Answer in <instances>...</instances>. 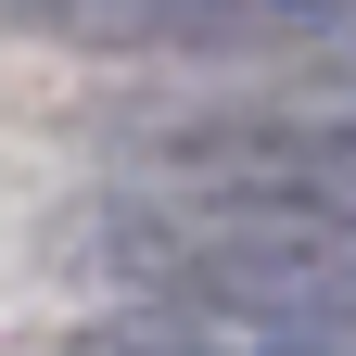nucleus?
Here are the masks:
<instances>
[{
    "label": "nucleus",
    "instance_id": "obj_1",
    "mask_svg": "<svg viewBox=\"0 0 356 356\" xmlns=\"http://www.w3.org/2000/svg\"><path fill=\"white\" fill-rule=\"evenodd\" d=\"M76 267L115 305H254V318H356V204H216L115 191L89 204Z\"/></svg>",
    "mask_w": 356,
    "mask_h": 356
},
{
    "label": "nucleus",
    "instance_id": "obj_2",
    "mask_svg": "<svg viewBox=\"0 0 356 356\" xmlns=\"http://www.w3.org/2000/svg\"><path fill=\"white\" fill-rule=\"evenodd\" d=\"M127 191L216 204H356V89H267V102H178L127 127Z\"/></svg>",
    "mask_w": 356,
    "mask_h": 356
},
{
    "label": "nucleus",
    "instance_id": "obj_3",
    "mask_svg": "<svg viewBox=\"0 0 356 356\" xmlns=\"http://www.w3.org/2000/svg\"><path fill=\"white\" fill-rule=\"evenodd\" d=\"M0 26L64 38V51H178V64L356 51V0H0Z\"/></svg>",
    "mask_w": 356,
    "mask_h": 356
},
{
    "label": "nucleus",
    "instance_id": "obj_4",
    "mask_svg": "<svg viewBox=\"0 0 356 356\" xmlns=\"http://www.w3.org/2000/svg\"><path fill=\"white\" fill-rule=\"evenodd\" d=\"M64 356H356V318H254V305H102Z\"/></svg>",
    "mask_w": 356,
    "mask_h": 356
}]
</instances>
